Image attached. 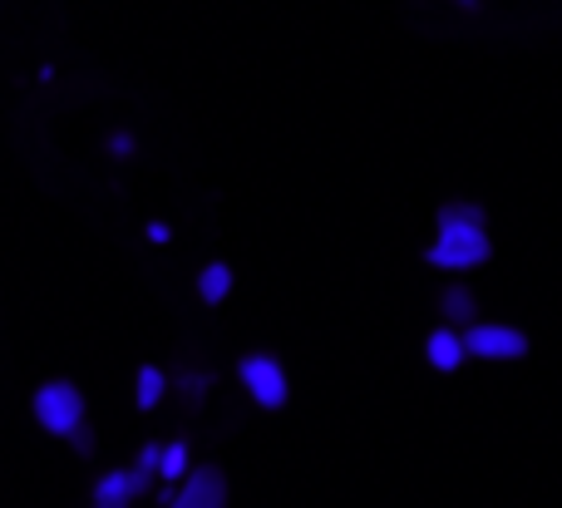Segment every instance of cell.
<instances>
[{
    "instance_id": "277c9868",
    "label": "cell",
    "mask_w": 562,
    "mask_h": 508,
    "mask_svg": "<svg viewBox=\"0 0 562 508\" xmlns=\"http://www.w3.org/2000/svg\"><path fill=\"white\" fill-rule=\"evenodd\" d=\"M237 381H243L247 400H252L257 410H281V405L291 400L286 365H281L277 355H267V351H247L243 361H237Z\"/></svg>"
},
{
    "instance_id": "e0dca14e",
    "label": "cell",
    "mask_w": 562,
    "mask_h": 508,
    "mask_svg": "<svg viewBox=\"0 0 562 508\" xmlns=\"http://www.w3.org/2000/svg\"><path fill=\"white\" fill-rule=\"evenodd\" d=\"M454 5H479V0H454Z\"/></svg>"
},
{
    "instance_id": "9c48e42d",
    "label": "cell",
    "mask_w": 562,
    "mask_h": 508,
    "mask_svg": "<svg viewBox=\"0 0 562 508\" xmlns=\"http://www.w3.org/2000/svg\"><path fill=\"white\" fill-rule=\"evenodd\" d=\"M188 470H193V450H188V440L158 444V484H164V489H178V484L188 479Z\"/></svg>"
},
{
    "instance_id": "30bf717a",
    "label": "cell",
    "mask_w": 562,
    "mask_h": 508,
    "mask_svg": "<svg viewBox=\"0 0 562 508\" xmlns=\"http://www.w3.org/2000/svg\"><path fill=\"white\" fill-rule=\"evenodd\" d=\"M233 262H207L203 272H198V302L203 306H223L227 296H233Z\"/></svg>"
},
{
    "instance_id": "4fadbf2b",
    "label": "cell",
    "mask_w": 562,
    "mask_h": 508,
    "mask_svg": "<svg viewBox=\"0 0 562 508\" xmlns=\"http://www.w3.org/2000/svg\"><path fill=\"white\" fill-rule=\"evenodd\" d=\"M207 391H213V375H207V371H183V375H178V395H188V400H203V395Z\"/></svg>"
},
{
    "instance_id": "3957f363",
    "label": "cell",
    "mask_w": 562,
    "mask_h": 508,
    "mask_svg": "<svg viewBox=\"0 0 562 508\" xmlns=\"http://www.w3.org/2000/svg\"><path fill=\"white\" fill-rule=\"evenodd\" d=\"M459 341H464V355H474V361H524L528 351H533V341H528L524 326L514 321H484L479 316L474 326H464L459 331Z\"/></svg>"
},
{
    "instance_id": "ac0fdd59",
    "label": "cell",
    "mask_w": 562,
    "mask_h": 508,
    "mask_svg": "<svg viewBox=\"0 0 562 508\" xmlns=\"http://www.w3.org/2000/svg\"><path fill=\"white\" fill-rule=\"evenodd\" d=\"M94 508H99V504H94Z\"/></svg>"
},
{
    "instance_id": "8992f818",
    "label": "cell",
    "mask_w": 562,
    "mask_h": 508,
    "mask_svg": "<svg viewBox=\"0 0 562 508\" xmlns=\"http://www.w3.org/2000/svg\"><path fill=\"white\" fill-rule=\"evenodd\" d=\"M425 361H429V371H439V375H454L459 365L469 361L454 326H435V331L425 336Z\"/></svg>"
},
{
    "instance_id": "8fae6325",
    "label": "cell",
    "mask_w": 562,
    "mask_h": 508,
    "mask_svg": "<svg viewBox=\"0 0 562 508\" xmlns=\"http://www.w3.org/2000/svg\"><path fill=\"white\" fill-rule=\"evenodd\" d=\"M168 375H164V365H154V361H144L138 365V375H134V405L138 410H158L164 405V395H168Z\"/></svg>"
},
{
    "instance_id": "2e32d148",
    "label": "cell",
    "mask_w": 562,
    "mask_h": 508,
    "mask_svg": "<svg viewBox=\"0 0 562 508\" xmlns=\"http://www.w3.org/2000/svg\"><path fill=\"white\" fill-rule=\"evenodd\" d=\"M69 444H75L79 454H94V430H89V425H85V430H79V434H75V440H69Z\"/></svg>"
},
{
    "instance_id": "9a60e30c",
    "label": "cell",
    "mask_w": 562,
    "mask_h": 508,
    "mask_svg": "<svg viewBox=\"0 0 562 508\" xmlns=\"http://www.w3.org/2000/svg\"><path fill=\"white\" fill-rule=\"evenodd\" d=\"M144 237H148L154 247H168V242H173V227H168L164 217H154V223H144Z\"/></svg>"
},
{
    "instance_id": "52a82bcc",
    "label": "cell",
    "mask_w": 562,
    "mask_h": 508,
    "mask_svg": "<svg viewBox=\"0 0 562 508\" xmlns=\"http://www.w3.org/2000/svg\"><path fill=\"white\" fill-rule=\"evenodd\" d=\"M439 316H445L439 326H454V331H464V326L479 321V296L469 292L464 282H449L445 292H439Z\"/></svg>"
},
{
    "instance_id": "6da1fadb",
    "label": "cell",
    "mask_w": 562,
    "mask_h": 508,
    "mask_svg": "<svg viewBox=\"0 0 562 508\" xmlns=\"http://www.w3.org/2000/svg\"><path fill=\"white\" fill-rule=\"evenodd\" d=\"M494 257V237H488V213L484 203H469V197H449L435 213V237L425 247V262L435 272L464 276Z\"/></svg>"
},
{
    "instance_id": "5b68a950",
    "label": "cell",
    "mask_w": 562,
    "mask_h": 508,
    "mask_svg": "<svg viewBox=\"0 0 562 508\" xmlns=\"http://www.w3.org/2000/svg\"><path fill=\"white\" fill-rule=\"evenodd\" d=\"M164 508H227V474L217 464H193L178 489H164Z\"/></svg>"
},
{
    "instance_id": "5bb4252c",
    "label": "cell",
    "mask_w": 562,
    "mask_h": 508,
    "mask_svg": "<svg viewBox=\"0 0 562 508\" xmlns=\"http://www.w3.org/2000/svg\"><path fill=\"white\" fill-rule=\"evenodd\" d=\"M104 148H109V158H134L138 154V138L128 134V128H114V134L104 138Z\"/></svg>"
},
{
    "instance_id": "7c38bea8",
    "label": "cell",
    "mask_w": 562,
    "mask_h": 508,
    "mask_svg": "<svg viewBox=\"0 0 562 508\" xmlns=\"http://www.w3.org/2000/svg\"><path fill=\"white\" fill-rule=\"evenodd\" d=\"M128 474H134V489H138V499H144V494L154 489V479H158V440L138 444V460L128 464Z\"/></svg>"
},
{
    "instance_id": "ba28073f",
    "label": "cell",
    "mask_w": 562,
    "mask_h": 508,
    "mask_svg": "<svg viewBox=\"0 0 562 508\" xmlns=\"http://www.w3.org/2000/svg\"><path fill=\"white\" fill-rule=\"evenodd\" d=\"M138 499V489H134V474L128 470H104L94 479V504L99 508H128Z\"/></svg>"
},
{
    "instance_id": "7a4b0ae2",
    "label": "cell",
    "mask_w": 562,
    "mask_h": 508,
    "mask_svg": "<svg viewBox=\"0 0 562 508\" xmlns=\"http://www.w3.org/2000/svg\"><path fill=\"white\" fill-rule=\"evenodd\" d=\"M30 415H35V425L45 434H55V440L69 444L89 425V400H85V391H79L75 381L55 375V381L35 385V395H30Z\"/></svg>"
}]
</instances>
